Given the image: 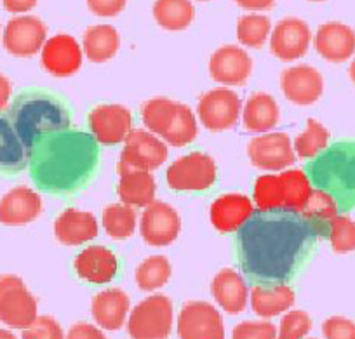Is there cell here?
<instances>
[{"label": "cell", "mask_w": 355, "mask_h": 339, "mask_svg": "<svg viewBox=\"0 0 355 339\" xmlns=\"http://www.w3.org/2000/svg\"><path fill=\"white\" fill-rule=\"evenodd\" d=\"M313 223L289 209L258 211L237 232V259L248 282L272 287L288 284L309 261L317 238Z\"/></svg>", "instance_id": "6da1fadb"}, {"label": "cell", "mask_w": 355, "mask_h": 339, "mask_svg": "<svg viewBox=\"0 0 355 339\" xmlns=\"http://www.w3.org/2000/svg\"><path fill=\"white\" fill-rule=\"evenodd\" d=\"M100 150L93 134L78 129L44 136L28 152L30 177L39 190L70 195L82 190L98 169Z\"/></svg>", "instance_id": "7a4b0ae2"}, {"label": "cell", "mask_w": 355, "mask_h": 339, "mask_svg": "<svg viewBox=\"0 0 355 339\" xmlns=\"http://www.w3.org/2000/svg\"><path fill=\"white\" fill-rule=\"evenodd\" d=\"M8 117L26 152L44 136L70 129L71 115L63 101L51 92L28 89L9 105Z\"/></svg>", "instance_id": "3957f363"}, {"label": "cell", "mask_w": 355, "mask_h": 339, "mask_svg": "<svg viewBox=\"0 0 355 339\" xmlns=\"http://www.w3.org/2000/svg\"><path fill=\"white\" fill-rule=\"evenodd\" d=\"M305 173L313 186L327 191L343 212L355 207V141H338L310 160Z\"/></svg>", "instance_id": "277c9868"}, {"label": "cell", "mask_w": 355, "mask_h": 339, "mask_svg": "<svg viewBox=\"0 0 355 339\" xmlns=\"http://www.w3.org/2000/svg\"><path fill=\"white\" fill-rule=\"evenodd\" d=\"M141 122L152 134L159 136L166 145L183 148L199 134L196 113L183 103L169 98H152L141 106Z\"/></svg>", "instance_id": "5b68a950"}, {"label": "cell", "mask_w": 355, "mask_h": 339, "mask_svg": "<svg viewBox=\"0 0 355 339\" xmlns=\"http://www.w3.org/2000/svg\"><path fill=\"white\" fill-rule=\"evenodd\" d=\"M128 334L131 339H167L173 331V301L153 294L129 311Z\"/></svg>", "instance_id": "8992f818"}, {"label": "cell", "mask_w": 355, "mask_h": 339, "mask_svg": "<svg viewBox=\"0 0 355 339\" xmlns=\"http://www.w3.org/2000/svg\"><path fill=\"white\" fill-rule=\"evenodd\" d=\"M216 162L202 152L180 157L166 171L167 186L174 191H206L216 183Z\"/></svg>", "instance_id": "52a82bcc"}, {"label": "cell", "mask_w": 355, "mask_h": 339, "mask_svg": "<svg viewBox=\"0 0 355 339\" xmlns=\"http://www.w3.org/2000/svg\"><path fill=\"white\" fill-rule=\"evenodd\" d=\"M39 317L35 296L18 275L0 277V322L11 329H26Z\"/></svg>", "instance_id": "ba28073f"}, {"label": "cell", "mask_w": 355, "mask_h": 339, "mask_svg": "<svg viewBox=\"0 0 355 339\" xmlns=\"http://www.w3.org/2000/svg\"><path fill=\"white\" fill-rule=\"evenodd\" d=\"M242 113V101L232 89L218 87L206 92L197 105L200 124L211 132H223L237 124Z\"/></svg>", "instance_id": "9c48e42d"}, {"label": "cell", "mask_w": 355, "mask_h": 339, "mask_svg": "<svg viewBox=\"0 0 355 339\" xmlns=\"http://www.w3.org/2000/svg\"><path fill=\"white\" fill-rule=\"evenodd\" d=\"M180 339H225V324L220 310L206 301L183 304L178 317Z\"/></svg>", "instance_id": "30bf717a"}, {"label": "cell", "mask_w": 355, "mask_h": 339, "mask_svg": "<svg viewBox=\"0 0 355 339\" xmlns=\"http://www.w3.org/2000/svg\"><path fill=\"white\" fill-rule=\"evenodd\" d=\"M182 232V218L174 207L166 202L155 200L146 205L139 219V234L152 247H166L178 238Z\"/></svg>", "instance_id": "8fae6325"}, {"label": "cell", "mask_w": 355, "mask_h": 339, "mask_svg": "<svg viewBox=\"0 0 355 339\" xmlns=\"http://www.w3.org/2000/svg\"><path fill=\"white\" fill-rule=\"evenodd\" d=\"M249 160L261 171H284L296 162L293 141L286 132H265L248 145Z\"/></svg>", "instance_id": "7c38bea8"}, {"label": "cell", "mask_w": 355, "mask_h": 339, "mask_svg": "<svg viewBox=\"0 0 355 339\" xmlns=\"http://www.w3.org/2000/svg\"><path fill=\"white\" fill-rule=\"evenodd\" d=\"M47 40V26L37 16L21 15L11 18L4 28L2 44L11 56L32 58L42 51Z\"/></svg>", "instance_id": "4fadbf2b"}, {"label": "cell", "mask_w": 355, "mask_h": 339, "mask_svg": "<svg viewBox=\"0 0 355 339\" xmlns=\"http://www.w3.org/2000/svg\"><path fill=\"white\" fill-rule=\"evenodd\" d=\"M167 160V145L159 136L145 129H132L125 138L121 153V162L128 167L141 171H155Z\"/></svg>", "instance_id": "5bb4252c"}, {"label": "cell", "mask_w": 355, "mask_h": 339, "mask_svg": "<svg viewBox=\"0 0 355 339\" xmlns=\"http://www.w3.org/2000/svg\"><path fill=\"white\" fill-rule=\"evenodd\" d=\"M89 129L100 145L124 143L132 131V113L122 105H100L89 113Z\"/></svg>", "instance_id": "9a60e30c"}, {"label": "cell", "mask_w": 355, "mask_h": 339, "mask_svg": "<svg viewBox=\"0 0 355 339\" xmlns=\"http://www.w3.org/2000/svg\"><path fill=\"white\" fill-rule=\"evenodd\" d=\"M84 61V51L75 37L58 33L46 40L40 51V63L53 77L67 78L77 73Z\"/></svg>", "instance_id": "2e32d148"}, {"label": "cell", "mask_w": 355, "mask_h": 339, "mask_svg": "<svg viewBox=\"0 0 355 339\" xmlns=\"http://www.w3.org/2000/svg\"><path fill=\"white\" fill-rule=\"evenodd\" d=\"M270 53L289 63L305 56L312 44V30L300 18H284L270 33Z\"/></svg>", "instance_id": "e0dca14e"}, {"label": "cell", "mask_w": 355, "mask_h": 339, "mask_svg": "<svg viewBox=\"0 0 355 339\" xmlns=\"http://www.w3.org/2000/svg\"><path fill=\"white\" fill-rule=\"evenodd\" d=\"M281 89L293 105L310 106L324 92V78L317 68L310 64H296L281 75Z\"/></svg>", "instance_id": "ac0fdd59"}, {"label": "cell", "mask_w": 355, "mask_h": 339, "mask_svg": "<svg viewBox=\"0 0 355 339\" xmlns=\"http://www.w3.org/2000/svg\"><path fill=\"white\" fill-rule=\"evenodd\" d=\"M252 71V60L248 51L239 46H221L209 60V75L221 85H242Z\"/></svg>", "instance_id": "d6986e66"}, {"label": "cell", "mask_w": 355, "mask_h": 339, "mask_svg": "<svg viewBox=\"0 0 355 339\" xmlns=\"http://www.w3.org/2000/svg\"><path fill=\"white\" fill-rule=\"evenodd\" d=\"M73 270L78 279L101 286L117 277L119 259L114 251L105 245H89L75 256Z\"/></svg>", "instance_id": "ffe728a7"}, {"label": "cell", "mask_w": 355, "mask_h": 339, "mask_svg": "<svg viewBox=\"0 0 355 339\" xmlns=\"http://www.w3.org/2000/svg\"><path fill=\"white\" fill-rule=\"evenodd\" d=\"M312 42L317 54L329 63H345L355 54V32L340 21L320 25Z\"/></svg>", "instance_id": "44dd1931"}, {"label": "cell", "mask_w": 355, "mask_h": 339, "mask_svg": "<svg viewBox=\"0 0 355 339\" xmlns=\"http://www.w3.org/2000/svg\"><path fill=\"white\" fill-rule=\"evenodd\" d=\"M254 214V202L242 193H225L213 202L209 218L221 234L239 232Z\"/></svg>", "instance_id": "7402d4cb"}, {"label": "cell", "mask_w": 355, "mask_h": 339, "mask_svg": "<svg viewBox=\"0 0 355 339\" xmlns=\"http://www.w3.org/2000/svg\"><path fill=\"white\" fill-rule=\"evenodd\" d=\"M100 226L93 212L68 207L54 221V235L58 242L68 247H77L98 237Z\"/></svg>", "instance_id": "603a6c76"}, {"label": "cell", "mask_w": 355, "mask_h": 339, "mask_svg": "<svg viewBox=\"0 0 355 339\" xmlns=\"http://www.w3.org/2000/svg\"><path fill=\"white\" fill-rule=\"evenodd\" d=\"M42 212V198L28 186H16L0 198V223L21 226L35 221Z\"/></svg>", "instance_id": "cb8c5ba5"}, {"label": "cell", "mask_w": 355, "mask_h": 339, "mask_svg": "<svg viewBox=\"0 0 355 339\" xmlns=\"http://www.w3.org/2000/svg\"><path fill=\"white\" fill-rule=\"evenodd\" d=\"M117 171V193L122 204L131 205L135 209H145L146 205L155 202L157 183L150 171L135 169V167H128L124 164H119Z\"/></svg>", "instance_id": "d4e9b609"}, {"label": "cell", "mask_w": 355, "mask_h": 339, "mask_svg": "<svg viewBox=\"0 0 355 339\" xmlns=\"http://www.w3.org/2000/svg\"><path fill=\"white\" fill-rule=\"evenodd\" d=\"M94 322L105 331H119L128 322L131 311L129 296L121 289H105L93 297L91 304Z\"/></svg>", "instance_id": "484cf974"}, {"label": "cell", "mask_w": 355, "mask_h": 339, "mask_svg": "<svg viewBox=\"0 0 355 339\" xmlns=\"http://www.w3.org/2000/svg\"><path fill=\"white\" fill-rule=\"evenodd\" d=\"M241 117L245 131L265 134L277 128L281 121V110L274 96L266 92H256L242 106Z\"/></svg>", "instance_id": "4316f807"}, {"label": "cell", "mask_w": 355, "mask_h": 339, "mask_svg": "<svg viewBox=\"0 0 355 339\" xmlns=\"http://www.w3.org/2000/svg\"><path fill=\"white\" fill-rule=\"evenodd\" d=\"M211 293L221 310L230 315H237L245 310L248 304V286L239 272L225 268L214 275L211 282Z\"/></svg>", "instance_id": "83f0119b"}, {"label": "cell", "mask_w": 355, "mask_h": 339, "mask_svg": "<svg viewBox=\"0 0 355 339\" xmlns=\"http://www.w3.org/2000/svg\"><path fill=\"white\" fill-rule=\"evenodd\" d=\"M28 166V152L16 134L8 113L0 112V174L16 176Z\"/></svg>", "instance_id": "f1b7e54d"}, {"label": "cell", "mask_w": 355, "mask_h": 339, "mask_svg": "<svg viewBox=\"0 0 355 339\" xmlns=\"http://www.w3.org/2000/svg\"><path fill=\"white\" fill-rule=\"evenodd\" d=\"M295 301V290L288 284L272 287L254 286L251 290V308L261 318H272L289 311Z\"/></svg>", "instance_id": "f546056e"}, {"label": "cell", "mask_w": 355, "mask_h": 339, "mask_svg": "<svg viewBox=\"0 0 355 339\" xmlns=\"http://www.w3.org/2000/svg\"><path fill=\"white\" fill-rule=\"evenodd\" d=\"M121 47V35L112 25L89 26L82 39V51L91 63H107Z\"/></svg>", "instance_id": "4dcf8cb0"}, {"label": "cell", "mask_w": 355, "mask_h": 339, "mask_svg": "<svg viewBox=\"0 0 355 339\" xmlns=\"http://www.w3.org/2000/svg\"><path fill=\"white\" fill-rule=\"evenodd\" d=\"M153 19L166 32H183L196 19V6L192 0H155Z\"/></svg>", "instance_id": "1f68e13d"}, {"label": "cell", "mask_w": 355, "mask_h": 339, "mask_svg": "<svg viewBox=\"0 0 355 339\" xmlns=\"http://www.w3.org/2000/svg\"><path fill=\"white\" fill-rule=\"evenodd\" d=\"M279 177H281L282 184L284 209L302 212L313 191L312 181L309 180V176H306L303 169L282 171Z\"/></svg>", "instance_id": "d6a6232c"}, {"label": "cell", "mask_w": 355, "mask_h": 339, "mask_svg": "<svg viewBox=\"0 0 355 339\" xmlns=\"http://www.w3.org/2000/svg\"><path fill=\"white\" fill-rule=\"evenodd\" d=\"M136 209L125 204H112L105 207L103 216H101V225L105 232L114 241H124L129 238L136 230Z\"/></svg>", "instance_id": "836d02e7"}, {"label": "cell", "mask_w": 355, "mask_h": 339, "mask_svg": "<svg viewBox=\"0 0 355 339\" xmlns=\"http://www.w3.org/2000/svg\"><path fill=\"white\" fill-rule=\"evenodd\" d=\"M338 212H340V209H338L336 200L327 191L317 188L312 191L305 209L300 214L309 219L310 223H313L324 237L329 230V223L336 218Z\"/></svg>", "instance_id": "e575fe53"}, {"label": "cell", "mask_w": 355, "mask_h": 339, "mask_svg": "<svg viewBox=\"0 0 355 339\" xmlns=\"http://www.w3.org/2000/svg\"><path fill=\"white\" fill-rule=\"evenodd\" d=\"M171 273H173V268L166 256H150L145 261L139 263L135 279L139 289L145 293H152L169 282Z\"/></svg>", "instance_id": "d590c367"}, {"label": "cell", "mask_w": 355, "mask_h": 339, "mask_svg": "<svg viewBox=\"0 0 355 339\" xmlns=\"http://www.w3.org/2000/svg\"><path fill=\"white\" fill-rule=\"evenodd\" d=\"M327 146H329V131L315 119H309L305 131L296 136V139L293 141L296 157L305 160L315 159Z\"/></svg>", "instance_id": "8d00e7d4"}, {"label": "cell", "mask_w": 355, "mask_h": 339, "mask_svg": "<svg viewBox=\"0 0 355 339\" xmlns=\"http://www.w3.org/2000/svg\"><path fill=\"white\" fill-rule=\"evenodd\" d=\"M272 23L266 16L258 15H245L241 16L237 21V40L245 47L251 49H259L265 46V42L270 39Z\"/></svg>", "instance_id": "74e56055"}, {"label": "cell", "mask_w": 355, "mask_h": 339, "mask_svg": "<svg viewBox=\"0 0 355 339\" xmlns=\"http://www.w3.org/2000/svg\"><path fill=\"white\" fill-rule=\"evenodd\" d=\"M252 200L258 211H274L284 209L282 184L279 174H263L254 181Z\"/></svg>", "instance_id": "f35d334b"}, {"label": "cell", "mask_w": 355, "mask_h": 339, "mask_svg": "<svg viewBox=\"0 0 355 339\" xmlns=\"http://www.w3.org/2000/svg\"><path fill=\"white\" fill-rule=\"evenodd\" d=\"M327 238L331 242V247L338 254L355 251V221L345 214H338L329 223Z\"/></svg>", "instance_id": "ab89813d"}, {"label": "cell", "mask_w": 355, "mask_h": 339, "mask_svg": "<svg viewBox=\"0 0 355 339\" xmlns=\"http://www.w3.org/2000/svg\"><path fill=\"white\" fill-rule=\"evenodd\" d=\"M312 329V318L303 310H289L282 317L277 339H303Z\"/></svg>", "instance_id": "60d3db41"}, {"label": "cell", "mask_w": 355, "mask_h": 339, "mask_svg": "<svg viewBox=\"0 0 355 339\" xmlns=\"http://www.w3.org/2000/svg\"><path fill=\"white\" fill-rule=\"evenodd\" d=\"M21 339H64V332L56 318L42 315L30 327L23 329Z\"/></svg>", "instance_id": "b9f144b4"}, {"label": "cell", "mask_w": 355, "mask_h": 339, "mask_svg": "<svg viewBox=\"0 0 355 339\" xmlns=\"http://www.w3.org/2000/svg\"><path fill=\"white\" fill-rule=\"evenodd\" d=\"M232 339H277V329L270 322H241L232 331Z\"/></svg>", "instance_id": "7bdbcfd3"}, {"label": "cell", "mask_w": 355, "mask_h": 339, "mask_svg": "<svg viewBox=\"0 0 355 339\" xmlns=\"http://www.w3.org/2000/svg\"><path fill=\"white\" fill-rule=\"evenodd\" d=\"M326 339H355V322L345 317H331L322 324Z\"/></svg>", "instance_id": "ee69618b"}, {"label": "cell", "mask_w": 355, "mask_h": 339, "mask_svg": "<svg viewBox=\"0 0 355 339\" xmlns=\"http://www.w3.org/2000/svg\"><path fill=\"white\" fill-rule=\"evenodd\" d=\"M89 11L98 18H115L125 9L128 0H85Z\"/></svg>", "instance_id": "f6af8a7d"}, {"label": "cell", "mask_w": 355, "mask_h": 339, "mask_svg": "<svg viewBox=\"0 0 355 339\" xmlns=\"http://www.w3.org/2000/svg\"><path fill=\"white\" fill-rule=\"evenodd\" d=\"M64 339H107V336H105L96 325L78 322V324L71 325Z\"/></svg>", "instance_id": "bcb514c9"}, {"label": "cell", "mask_w": 355, "mask_h": 339, "mask_svg": "<svg viewBox=\"0 0 355 339\" xmlns=\"http://www.w3.org/2000/svg\"><path fill=\"white\" fill-rule=\"evenodd\" d=\"M37 4H39V0H2V6H4L6 11L16 16L26 15V12L32 11Z\"/></svg>", "instance_id": "7dc6e473"}, {"label": "cell", "mask_w": 355, "mask_h": 339, "mask_svg": "<svg viewBox=\"0 0 355 339\" xmlns=\"http://www.w3.org/2000/svg\"><path fill=\"white\" fill-rule=\"evenodd\" d=\"M235 4L239 8L245 9V11H268V9L274 8L275 0H235Z\"/></svg>", "instance_id": "c3c4849f"}, {"label": "cell", "mask_w": 355, "mask_h": 339, "mask_svg": "<svg viewBox=\"0 0 355 339\" xmlns=\"http://www.w3.org/2000/svg\"><path fill=\"white\" fill-rule=\"evenodd\" d=\"M12 84L6 75L0 73V112H4L8 108L9 101H11Z\"/></svg>", "instance_id": "681fc988"}, {"label": "cell", "mask_w": 355, "mask_h": 339, "mask_svg": "<svg viewBox=\"0 0 355 339\" xmlns=\"http://www.w3.org/2000/svg\"><path fill=\"white\" fill-rule=\"evenodd\" d=\"M0 339H18L11 331H6V329H0Z\"/></svg>", "instance_id": "f907efd6"}, {"label": "cell", "mask_w": 355, "mask_h": 339, "mask_svg": "<svg viewBox=\"0 0 355 339\" xmlns=\"http://www.w3.org/2000/svg\"><path fill=\"white\" fill-rule=\"evenodd\" d=\"M348 73H350L352 82H354V84H355V58H354V60H352L350 68H348Z\"/></svg>", "instance_id": "816d5d0a"}, {"label": "cell", "mask_w": 355, "mask_h": 339, "mask_svg": "<svg viewBox=\"0 0 355 339\" xmlns=\"http://www.w3.org/2000/svg\"><path fill=\"white\" fill-rule=\"evenodd\" d=\"M310 2H324V0H310Z\"/></svg>", "instance_id": "f5cc1de1"}, {"label": "cell", "mask_w": 355, "mask_h": 339, "mask_svg": "<svg viewBox=\"0 0 355 339\" xmlns=\"http://www.w3.org/2000/svg\"><path fill=\"white\" fill-rule=\"evenodd\" d=\"M306 339H315V338H306Z\"/></svg>", "instance_id": "db71d44e"}, {"label": "cell", "mask_w": 355, "mask_h": 339, "mask_svg": "<svg viewBox=\"0 0 355 339\" xmlns=\"http://www.w3.org/2000/svg\"><path fill=\"white\" fill-rule=\"evenodd\" d=\"M200 2H206V0H200Z\"/></svg>", "instance_id": "11a10c76"}, {"label": "cell", "mask_w": 355, "mask_h": 339, "mask_svg": "<svg viewBox=\"0 0 355 339\" xmlns=\"http://www.w3.org/2000/svg\"><path fill=\"white\" fill-rule=\"evenodd\" d=\"M0 32H2V30H0Z\"/></svg>", "instance_id": "9f6ffc18"}]
</instances>
